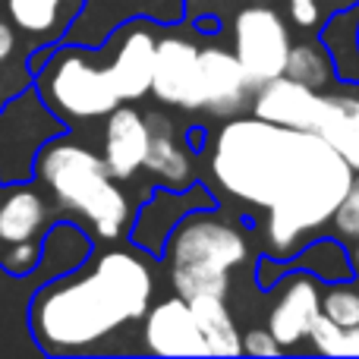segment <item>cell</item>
I'll use <instances>...</instances> for the list:
<instances>
[{"mask_svg": "<svg viewBox=\"0 0 359 359\" xmlns=\"http://www.w3.org/2000/svg\"><path fill=\"white\" fill-rule=\"evenodd\" d=\"M211 170L224 192L268 208V246L278 255L328 224L353 180V168L318 133L262 117L230 120L217 133Z\"/></svg>", "mask_w": 359, "mask_h": 359, "instance_id": "cell-1", "label": "cell"}, {"mask_svg": "<svg viewBox=\"0 0 359 359\" xmlns=\"http://www.w3.org/2000/svg\"><path fill=\"white\" fill-rule=\"evenodd\" d=\"M155 278L139 255L111 249L88 268L57 274L32 297L29 331L41 353H88L123 325L145 318Z\"/></svg>", "mask_w": 359, "mask_h": 359, "instance_id": "cell-2", "label": "cell"}, {"mask_svg": "<svg viewBox=\"0 0 359 359\" xmlns=\"http://www.w3.org/2000/svg\"><path fill=\"white\" fill-rule=\"evenodd\" d=\"M32 180H38L67 215L86 221L101 240H117L130 227V198L111 177L104 158L63 133L38 151Z\"/></svg>", "mask_w": 359, "mask_h": 359, "instance_id": "cell-3", "label": "cell"}, {"mask_svg": "<svg viewBox=\"0 0 359 359\" xmlns=\"http://www.w3.org/2000/svg\"><path fill=\"white\" fill-rule=\"evenodd\" d=\"M249 255V243L233 224L211 215H192L177 221L168 236L170 284L177 297H224L230 271Z\"/></svg>", "mask_w": 359, "mask_h": 359, "instance_id": "cell-4", "label": "cell"}, {"mask_svg": "<svg viewBox=\"0 0 359 359\" xmlns=\"http://www.w3.org/2000/svg\"><path fill=\"white\" fill-rule=\"evenodd\" d=\"M35 88L63 123L107 117L120 104L107 67H98L79 44L50 50L48 60L35 69Z\"/></svg>", "mask_w": 359, "mask_h": 359, "instance_id": "cell-5", "label": "cell"}, {"mask_svg": "<svg viewBox=\"0 0 359 359\" xmlns=\"http://www.w3.org/2000/svg\"><path fill=\"white\" fill-rule=\"evenodd\" d=\"M67 123L41 101L38 88H25L0 107V183H25L35 174V158Z\"/></svg>", "mask_w": 359, "mask_h": 359, "instance_id": "cell-6", "label": "cell"}, {"mask_svg": "<svg viewBox=\"0 0 359 359\" xmlns=\"http://www.w3.org/2000/svg\"><path fill=\"white\" fill-rule=\"evenodd\" d=\"M236 60L246 69L252 88L284 76L287 54H290V35L284 19L268 6H249L236 16L233 25Z\"/></svg>", "mask_w": 359, "mask_h": 359, "instance_id": "cell-7", "label": "cell"}, {"mask_svg": "<svg viewBox=\"0 0 359 359\" xmlns=\"http://www.w3.org/2000/svg\"><path fill=\"white\" fill-rule=\"evenodd\" d=\"M151 92L161 104L202 111V69L198 48L189 38L168 35L155 44V69H151Z\"/></svg>", "mask_w": 359, "mask_h": 359, "instance_id": "cell-8", "label": "cell"}, {"mask_svg": "<svg viewBox=\"0 0 359 359\" xmlns=\"http://www.w3.org/2000/svg\"><path fill=\"white\" fill-rule=\"evenodd\" d=\"M145 350L155 356H208L189 299L170 297L145 312Z\"/></svg>", "mask_w": 359, "mask_h": 359, "instance_id": "cell-9", "label": "cell"}, {"mask_svg": "<svg viewBox=\"0 0 359 359\" xmlns=\"http://www.w3.org/2000/svg\"><path fill=\"white\" fill-rule=\"evenodd\" d=\"M322 107H325V95L290 79V76H278V79L259 86L252 111L255 117L268 120V123L287 126V130L316 133L318 120H322Z\"/></svg>", "mask_w": 359, "mask_h": 359, "instance_id": "cell-10", "label": "cell"}, {"mask_svg": "<svg viewBox=\"0 0 359 359\" xmlns=\"http://www.w3.org/2000/svg\"><path fill=\"white\" fill-rule=\"evenodd\" d=\"M198 69H202V111L230 117L246 104L252 82L236 54L224 48H205L198 50Z\"/></svg>", "mask_w": 359, "mask_h": 359, "instance_id": "cell-11", "label": "cell"}, {"mask_svg": "<svg viewBox=\"0 0 359 359\" xmlns=\"http://www.w3.org/2000/svg\"><path fill=\"white\" fill-rule=\"evenodd\" d=\"M149 151V123L136 107H114L104 126V164L114 180H130L142 170Z\"/></svg>", "mask_w": 359, "mask_h": 359, "instance_id": "cell-12", "label": "cell"}, {"mask_svg": "<svg viewBox=\"0 0 359 359\" xmlns=\"http://www.w3.org/2000/svg\"><path fill=\"white\" fill-rule=\"evenodd\" d=\"M155 35L149 29H130L120 41L114 60L107 63L111 82L120 101H139L151 92V69H155Z\"/></svg>", "mask_w": 359, "mask_h": 359, "instance_id": "cell-13", "label": "cell"}, {"mask_svg": "<svg viewBox=\"0 0 359 359\" xmlns=\"http://www.w3.org/2000/svg\"><path fill=\"white\" fill-rule=\"evenodd\" d=\"M318 316H322V293H318L316 280L293 278L268 316V331L278 337L280 347H293L297 341L309 337V328Z\"/></svg>", "mask_w": 359, "mask_h": 359, "instance_id": "cell-14", "label": "cell"}, {"mask_svg": "<svg viewBox=\"0 0 359 359\" xmlns=\"http://www.w3.org/2000/svg\"><path fill=\"white\" fill-rule=\"evenodd\" d=\"M44 224H48V202L35 186L10 183L0 198V246H22V243H41Z\"/></svg>", "mask_w": 359, "mask_h": 359, "instance_id": "cell-15", "label": "cell"}, {"mask_svg": "<svg viewBox=\"0 0 359 359\" xmlns=\"http://www.w3.org/2000/svg\"><path fill=\"white\" fill-rule=\"evenodd\" d=\"M149 151H145V164L142 168L149 174H155L164 186L170 189H183L192 180V161L186 155V149L180 145L177 130L164 114H149Z\"/></svg>", "mask_w": 359, "mask_h": 359, "instance_id": "cell-16", "label": "cell"}, {"mask_svg": "<svg viewBox=\"0 0 359 359\" xmlns=\"http://www.w3.org/2000/svg\"><path fill=\"white\" fill-rule=\"evenodd\" d=\"M316 133L350 168L359 170V95H325L322 120Z\"/></svg>", "mask_w": 359, "mask_h": 359, "instance_id": "cell-17", "label": "cell"}, {"mask_svg": "<svg viewBox=\"0 0 359 359\" xmlns=\"http://www.w3.org/2000/svg\"><path fill=\"white\" fill-rule=\"evenodd\" d=\"M189 309H192V316H196L198 331H202L208 356L243 353V337L236 334V325H233V318H230V309L224 306V297H192Z\"/></svg>", "mask_w": 359, "mask_h": 359, "instance_id": "cell-18", "label": "cell"}, {"mask_svg": "<svg viewBox=\"0 0 359 359\" xmlns=\"http://www.w3.org/2000/svg\"><path fill=\"white\" fill-rule=\"evenodd\" d=\"M331 60L325 54V48L318 44H290V54H287V67L284 76L303 82L309 88H322L331 82Z\"/></svg>", "mask_w": 359, "mask_h": 359, "instance_id": "cell-19", "label": "cell"}, {"mask_svg": "<svg viewBox=\"0 0 359 359\" xmlns=\"http://www.w3.org/2000/svg\"><path fill=\"white\" fill-rule=\"evenodd\" d=\"M63 0H6L13 25L29 35H50L60 25Z\"/></svg>", "mask_w": 359, "mask_h": 359, "instance_id": "cell-20", "label": "cell"}, {"mask_svg": "<svg viewBox=\"0 0 359 359\" xmlns=\"http://www.w3.org/2000/svg\"><path fill=\"white\" fill-rule=\"evenodd\" d=\"M322 316L331 318L341 328H353L359 325V290L350 287H334L322 297Z\"/></svg>", "mask_w": 359, "mask_h": 359, "instance_id": "cell-21", "label": "cell"}, {"mask_svg": "<svg viewBox=\"0 0 359 359\" xmlns=\"http://www.w3.org/2000/svg\"><path fill=\"white\" fill-rule=\"evenodd\" d=\"M331 221L337 224V233L347 236V240H359V177L353 174L347 192H344L341 205L334 208V217Z\"/></svg>", "mask_w": 359, "mask_h": 359, "instance_id": "cell-22", "label": "cell"}, {"mask_svg": "<svg viewBox=\"0 0 359 359\" xmlns=\"http://www.w3.org/2000/svg\"><path fill=\"white\" fill-rule=\"evenodd\" d=\"M309 337H312V344H316L318 353H325V356H341L344 328H341V325H334L331 318L318 316V318H316V325L309 328Z\"/></svg>", "mask_w": 359, "mask_h": 359, "instance_id": "cell-23", "label": "cell"}, {"mask_svg": "<svg viewBox=\"0 0 359 359\" xmlns=\"http://www.w3.org/2000/svg\"><path fill=\"white\" fill-rule=\"evenodd\" d=\"M280 350L284 347L278 344V337H274L271 331L255 328V331H249V334H243V353H249V356H278Z\"/></svg>", "mask_w": 359, "mask_h": 359, "instance_id": "cell-24", "label": "cell"}, {"mask_svg": "<svg viewBox=\"0 0 359 359\" xmlns=\"http://www.w3.org/2000/svg\"><path fill=\"white\" fill-rule=\"evenodd\" d=\"M290 16L299 29H316L322 19V6L318 0H290Z\"/></svg>", "mask_w": 359, "mask_h": 359, "instance_id": "cell-25", "label": "cell"}, {"mask_svg": "<svg viewBox=\"0 0 359 359\" xmlns=\"http://www.w3.org/2000/svg\"><path fill=\"white\" fill-rule=\"evenodd\" d=\"M13 50H16V32H13V25L0 22V67L13 57Z\"/></svg>", "mask_w": 359, "mask_h": 359, "instance_id": "cell-26", "label": "cell"}, {"mask_svg": "<svg viewBox=\"0 0 359 359\" xmlns=\"http://www.w3.org/2000/svg\"><path fill=\"white\" fill-rule=\"evenodd\" d=\"M341 356H359V325H353V328H344Z\"/></svg>", "mask_w": 359, "mask_h": 359, "instance_id": "cell-27", "label": "cell"}, {"mask_svg": "<svg viewBox=\"0 0 359 359\" xmlns=\"http://www.w3.org/2000/svg\"><path fill=\"white\" fill-rule=\"evenodd\" d=\"M353 265L359 268V240H356V249H353Z\"/></svg>", "mask_w": 359, "mask_h": 359, "instance_id": "cell-28", "label": "cell"}]
</instances>
